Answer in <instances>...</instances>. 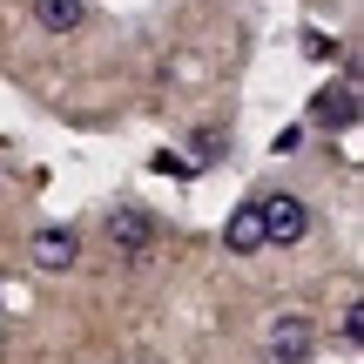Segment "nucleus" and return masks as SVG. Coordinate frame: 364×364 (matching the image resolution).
Masks as SVG:
<instances>
[{"label": "nucleus", "instance_id": "nucleus-1", "mask_svg": "<svg viewBox=\"0 0 364 364\" xmlns=\"http://www.w3.org/2000/svg\"><path fill=\"white\" fill-rule=\"evenodd\" d=\"M257 203H263V243L290 250V243L311 236V209H304V196H257Z\"/></svg>", "mask_w": 364, "mask_h": 364}, {"label": "nucleus", "instance_id": "nucleus-4", "mask_svg": "<svg viewBox=\"0 0 364 364\" xmlns=\"http://www.w3.org/2000/svg\"><path fill=\"white\" fill-rule=\"evenodd\" d=\"M223 250L230 257H257L263 250V203H236L230 223H223Z\"/></svg>", "mask_w": 364, "mask_h": 364}, {"label": "nucleus", "instance_id": "nucleus-6", "mask_svg": "<svg viewBox=\"0 0 364 364\" xmlns=\"http://www.w3.org/2000/svg\"><path fill=\"white\" fill-rule=\"evenodd\" d=\"M75 257H81V236L75 230H41L34 236V263H41V270H68Z\"/></svg>", "mask_w": 364, "mask_h": 364}, {"label": "nucleus", "instance_id": "nucleus-7", "mask_svg": "<svg viewBox=\"0 0 364 364\" xmlns=\"http://www.w3.org/2000/svg\"><path fill=\"white\" fill-rule=\"evenodd\" d=\"M34 21L48 27V34H75V27L88 21V0H34Z\"/></svg>", "mask_w": 364, "mask_h": 364}, {"label": "nucleus", "instance_id": "nucleus-3", "mask_svg": "<svg viewBox=\"0 0 364 364\" xmlns=\"http://www.w3.org/2000/svg\"><path fill=\"white\" fill-rule=\"evenodd\" d=\"M311 122H317V129H351V122H358V88H351V81L317 88L311 95Z\"/></svg>", "mask_w": 364, "mask_h": 364}, {"label": "nucleus", "instance_id": "nucleus-2", "mask_svg": "<svg viewBox=\"0 0 364 364\" xmlns=\"http://www.w3.org/2000/svg\"><path fill=\"white\" fill-rule=\"evenodd\" d=\"M108 236H115V250H122V257H149V250H156V216L122 203L115 216H108Z\"/></svg>", "mask_w": 364, "mask_h": 364}, {"label": "nucleus", "instance_id": "nucleus-5", "mask_svg": "<svg viewBox=\"0 0 364 364\" xmlns=\"http://www.w3.org/2000/svg\"><path fill=\"white\" fill-rule=\"evenodd\" d=\"M270 344H277V364H304V358H311V344H317V331L304 324V317H277V324H270Z\"/></svg>", "mask_w": 364, "mask_h": 364}]
</instances>
